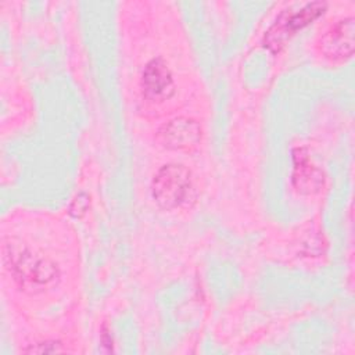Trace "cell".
Segmentation results:
<instances>
[{"instance_id": "obj_1", "label": "cell", "mask_w": 355, "mask_h": 355, "mask_svg": "<svg viewBox=\"0 0 355 355\" xmlns=\"http://www.w3.org/2000/svg\"><path fill=\"white\" fill-rule=\"evenodd\" d=\"M3 262L17 284L31 293L51 287L60 277V270L53 261L22 243L6 241L3 244Z\"/></svg>"}, {"instance_id": "obj_2", "label": "cell", "mask_w": 355, "mask_h": 355, "mask_svg": "<svg viewBox=\"0 0 355 355\" xmlns=\"http://www.w3.org/2000/svg\"><path fill=\"white\" fill-rule=\"evenodd\" d=\"M151 196L168 211L190 205L197 196L191 172L180 164L164 165L153 178Z\"/></svg>"}, {"instance_id": "obj_3", "label": "cell", "mask_w": 355, "mask_h": 355, "mask_svg": "<svg viewBox=\"0 0 355 355\" xmlns=\"http://www.w3.org/2000/svg\"><path fill=\"white\" fill-rule=\"evenodd\" d=\"M320 53L331 61H344L354 53L355 24L352 17H345L331 24L319 37Z\"/></svg>"}, {"instance_id": "obj_4", "label": "cell", "mask_w": 355, "mask_h": 355, "mask_svg": "<svg viewBox=\"0 0 355 355\" xmlns=\"http://www.w3.org/2000/svg\"><path fill=\"white\" fill-rule=\"evenodd\" d=\"M159 143L171 150H191L201 140V128L197 121L178 116L164 123L158 130Z\"/></svg>"}, {"instance_id": "obj_5", "label": "cell", "mask_w": 355, "mask_h": 355, "mask_svg": "<svg viewBox=\"0 0 355 355\" xmlns=\"http://www.w3.org/2000/svg\"><path fill=\"white\" fill-rule=\"evenodd\" d=\"M173 78L166 62L153 58L143 69L141 90L151 101H164L173 94Z\"/></svg>"}, {"instance_id": "obj_6", "label": "cell", "mask_w": 355, "mask_h": 355, "mask_svg": "<svg viewBox=\"0 0 355 355\" xmlns=\"http://www.w3.org/2000/svg\"><path fill=\"white\" fill-rule=\"evenodd\" d=\"M294 161H295V165H294L293 180L298 187V190L308 191V193L313 190H319L320 184L323 183L322 172L312 165V162L309 161L304 150L298 148L295 151Z\"/></svg>"}, {"instance_id": "obj_7", "label": "cell", "mask_w": 355, "mask_h": 355, "mask_svg": "<svg viewBox=\"0 0 355 355\" xmlns=\"http://www.w3.org/2000/svg\"><path fill=\"white\" fill-rule=\"evenodd\" d=\"M40 347H32L25 349V352H36V354H42V352H60L64 351L60 344L57 343H42L39 344Z\"/></svg>"}]
</instances>
